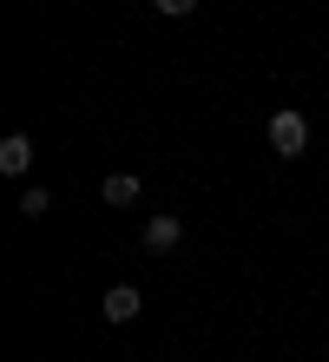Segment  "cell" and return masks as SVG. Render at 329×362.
<instances>
[{
	"instance_id": "obj_5",
	"label": "cell",
	"mask_w": 329,
	"mask_h": 362,
	"mask_svg": "<svg viewBox=\"0 0 329 362\" xmlns=\"http://www.w3.org/2000/svg\"><path fill=\"white\" fill-rule=\"evenodd\" d=\"M99 198H105V204H139V198H145V185L132 178V172H112V178H105V191H99Z\"/></svg>"
},
{
	"instance_id": "obj_2",
	"label": "cell",
	"mask_w": 329,
	"mask_h": 362,
	"mask_svg": "<svg viewBox=\"0 0 329 362\" xmlns=\"http://www.w3.org/2000/svg\"><path fill=\"white\" fill-rule=\"evenodd\" d=\"M139 244L151 250V257H171V250L185 244V224L171 218V211H158V218H145V230H139Z\"/></svg>"
},
{
	"instance_id": "obj_4",
	"label": "cell",
	"mask_w": 329,
	"mask_h": 362,
	"mask_svg": "<svg viewBox=\"0 0 329 362\" xmlns=\"http://www.w3.org/2000/svg\"><path fill=\"white\" fill-rule=\"evenodd\" d=\"M27 165H33V139H27V132H7V139H0V172L20 178Z\"/></svg>"
},
{
	"instance_id": "obj_6",
	"label": "cell",
	"mask_w": 329,
	"mask_h": 362,
	"mask_svg": "<svg viewBox=\"0 0 329 362\" xmlns=\"http://www.w3.org/2000/svg\"><path fill=\"white\" fill-rule=\"evenodd\" d=\"M53 198H47V185H33V191H20V218H47Z\"/></svg>"
},
{
	"instance_id": "obj_8",
	"label": "cell",
	"mask_w": 329,
	"mask_h": 362,
	"mask_svg": "<svg viewBox=\"0 0 329 362\" xmlns=\"http://www.w3.org/2000/svg\"><path fill=\"white\" fill-rule=\"evenodd\" d=\"M33 362H47V356H33Z\"/></svg>"
},
{
	"instance_id": "obj_7",
	"label": "cell",
	"mask_w": 329,
	"mask_h": 362,
	"mask_svg": "<svg viewBox=\"0 0 329 362\" xmlns=\"http://www.w3.org/2000/svg\"><path fill=\"white\" fill-rule=\"evenodd\" d=\"M151 7H158L165 20H185V13H197V0H151Z\"/></svg>"
},
{
	"instance_id": "obj_1",
	"label": "cell",
	"mask_w": 329,
	"mask_h": 362,
	"mask_svg": "<svg viewBox=\"0 0 329 362\" xmlns=\"http://www.w3.org/2000/svg\"><path fill=\"white\" fill-rule=\"evenodd\" d=\"M303 145H310V119H303L296 105L270 112V152H277V158H303Z\"/></svg>"
},
{
	"instance_id": "obj_3",
	"label": "cell",
	"mask_w": 329,
	"mask_h": 362,
	"mask_svg": "<svg viewBox=\"0 0 329 362\" xmlns=\"http://www.w3.org/2000/svg\"><path fill=\"white\" fill-rule=\"evenodd\" d=\"M139 310H145V296L132 290V284H112V290H105V303H99V316H105V323H132Z\"/></svg>"
}]
</instances>
